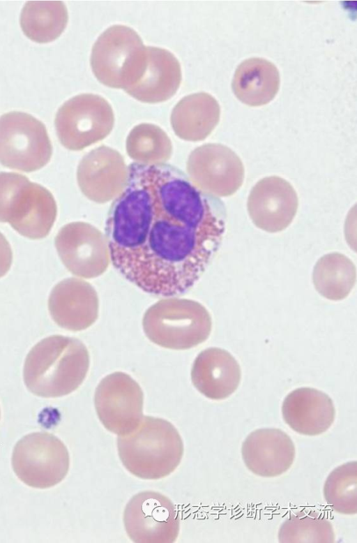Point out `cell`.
<instances>
[{"instance_id":"obj_1","label":"cell","mask_w":357,"mask_h":543,"mask_svg":"<svg viewBox=\"0 0 357 543\" xmlns=\"http://www.w3.org/2000/svg\"><path fill=\"white\" fill-rule=\"evenodd\" d=\"M105 226L113 266L148 293L173 297L192 288L226 229L223 202L165 163H130Z\"/></svg>"},{"instance_id":"obj_2","label":"cell","mask_w":357,"mask_h":543,"mask_svg":"<svg viewBox=\"0 0 357 543\" xmlns=\"http://www.w3.org/2000/svg\"><path fill=\"white\" fill-rule=\"evenodd\" d=\"M89 368V355L75 338L54 335L31 348L25 359L23 377L33 394L55 398L77 389Z\"/></svg>"},{"instance_id":"obj_3","label":"cell","mask_w":357,"mask_h":543,"mask_svg":"<svg viewBox=\"0 0 357 543\" xmlns=\"http://www.w3.org/2000/svg\"><path fill=\"white\" fill-rule=\"evenodd\" d=\"M117 449L124 467L143 479L168 476L178 466L184 447L178 431L169 421L144 416L131 433L117 438Z\"/></svg>"},{"instance_id":"obj_4","label":"cell","mask_w":357,"mask_h":543,"mask_svg":"<svg viewBox=\"0 0 357 543\" xmlns=\"http://www.w3.org/2000/svg\"><path fill=\"white\" fill-rule=\"evenodd\" d=\"M54 196L43 186L20 174L0 172V222H8L31 239L45 237L56 220Z\"/></svg>"},{"instance_id":"obj_5","label":"cell","mask_w":357,"mask_h":543,"mask_svg":"<svg viewBox=\"0 0 357 543\" xmlns=\"http://www.w3.org/2000/svg\"><path fill=\"white\" fill-rule=\"evenodd\" d=\"M211 318L197 302L162 299L145 312L144 332L153 343L169 349L186 350L204 342L211 331Z\"/></svg>"},{"instance_id":"obj_6","label":"cell","mask_w":357,"mask_h":543,"mask_svg":"<svg viewBox=\"0 0 357 543\" xmlns=\"http://www.w3.org/2000/svg\"><path fill=\"white\" fill-rule=\"evenodd\" d=\"M146 46L137 32L124 25L106 29L94 43L91 66L96 78L112 88H128L142 65Z\"/></svg>"},{"instance_id":"obj_7","label":"cell","mask_w":357,"mask_h":543,"mask_svg":"<svg viewBox=\"0 0 357 543\" xmlns=\"http://www.w3.org/2000/svg\"><path fill=\"white\" fill-rule=\"evenodd\" d=\"M52 146L45 125L29 114L10 112L0 117V163L26 172L44 167Z\"/></svg>"},{"instance_id":"obj_8","label":"cell","mask_w":357,"mask_h":543,"mask_svg":"<svg viewBox=\"0 0 357 543\" xmlns=\"http://www.w3.org/2000/svg\"><path fill=\"white\" fill-rule=\"evenodd\" d=\"M12 466L25 484L47 489L61 482L70 466L68 451L56 436L36 432L22 437L15 445Z\"/></svg>"},{"instance_id":"obj_9","label":"cell","mask_w":357,"mask_h":543,"mask_svg":"<svg viewBox=\"0 0 357 543\" xmlns=\"http://www.w3.org/2000/svg\"><path fill=\"white\" fill-rule=\"evenodd\" d=\"M114 123L109 103L92 94H79L66 101L58 110L54 121L60 142L73 151L104 139L112 130Z\"/></svg>"},{"instance_id":"obj_10","label":"cell","mask_w":357,"mask_h":543,"mask_svg":"<svg viewBox=\"0 0 357 543\" xmlns=\"http://www.w3.org/2000/svg\"><path fill=\"white\" fill-rule=\"evenodd\" d=\"M126 533L136 543H172L178 535L180 519L172 501L165 495L144 491L135 495L123 513Z\"/></svg>"},{"instance_id":"obj_11","label":"cell","mask_w":357,"mask_h":543,"mask_svg":"<svg viewBox=\"0 0 357 543\" xmlns=\"http://www.w3.org/2000/svg\"><path fill=\"white\" fill-rule=\"evenodd\" d=\"M143 392L129 375L114 372L96 387L94 405L102 424L118 436L133 431L143 415Z\"/></svg>"},{"instance_id":"obj_12","label":"cell","mask_w":357,"mask_h":543,"mask_svg":"<svg viewBox=\"0 0 357 543\" xmlns=\"http://www.w3.org/2000/svg\"><path fill=\"white\" fill-rule=\"evenodd\" d=\"M188 177L202 191L215 197L234 194L245 177L243 164L230 148L209 143L195 149L187 161Z\"/></svg>"},{"instance_id":"obj_13","label":"cell","mask_w":357,"mask_h":543,"mask_svg":"<svg viewBox=\"0 0 357 543\" xmlns=\"http://www.w3.org/2000/svg\"><path fill=\"white\" fill-rule=\"evenodd\" d=\"M54 244L63 264L78 277L96 278L106 271L111 262L106 237L88 223L65 225Z\"/></svg>"},{"instance_id":"obj_14","label":"cell","mask_w":357,"mask_h":543,"mask_svg":"<svg viewBox=\"0 0 357 543\" xmlns=\"http://www.w3.org/2000/svg\"><path fill=\"white\" fill-rule=\"evenodd\" d=\"M128 169L116 150L102 145L83 156L77 171L82 193L97 203L117 198L126 186Z\"/></svg>"},{"instance_id":"obj_15","label":"cell","mask_w":357,"mask_h":543,"mask_svg":"<svg viewBox=\"0 0 357 543\" xmlns=\"http://www.w3.org/2000/svg\"><path fill=\"white\" fill-rule=\"evenodd\" d=\"M298 200L291 184L278 176L260 179L248 198V211L253 223L271 233L287 228L296 216Z\"/></svg>"},{"instance_id":"obj_16","label":"cell","mask_w":357,"mask_h":543,"mask_svg":"<svg viewBox=\"0 0 357 543\" xmlns=\"http://www.w3.org/2000/svg\"><path fill=\"white\" fill-rule=\"evenodd\" d=\"M241 455L245 466L252 473L273 477L291 468L296 449L285 432L279 429L264 428L248 435L242 443Z\"/></svg>"},{"instance_id":"obj_17","label":"cell","mask_w":357,"mask_h":543,"mask_svg":"<svg viewBox=\"0 0 357 543\" xmlns=\"http://www.w3.org/2000/svg\"><path fill=\"white\" fill-rule=\"evenodd\" d=\"M48 308L59 327L81 331L93 325L98 318V295L89 283L77 278H66L53 288Z\"/></svg>"},{"instance_id":"obj_18","label":"cell","mask_w":357,"mask_h":543,"mask_svg":"<svg viewBox=\"0 0 357 543\" xmlns=\"http://www.w3.org/2000/svg\"><path fill=\"white\" fill-rule=\"evenodd\" d=\"M181 81V66L172 52L156 47H146L140 71L125 91L142 102L159 103L173 96Z\"/></svg>"},{"instance_id":"obj_19","label":"cell","mask_w":357,"mask_h":543,"mask_svg":"<svg viewBox=\"0 0 357 543\" xmlns=\"http://www.w3.org/2000/svg\"><path fill=\"white\" fill-rule=\"evenodd\" d=\"M285 423L295 432L304 436H317L333 424L335 410L332 399L324 392L310 387H301L290 392L282 406Z\"/></svg>"},{"instance_id":"obj_20","label":"cell","mask_w":357,"mask_h":543,"mask_svg":"<svg viewBox=\"0 0 357 543\" xmlns=\"http://www.w3.org/2000/svg\"><path fill=\"white\" fill-rule=\"evenodd\" d=\"M195 388L206 397L222 400L232 394L241 380V369L227 351L210 348L200 352L191 370Z\"/></svg>"},{"instance_id":"obj_21","label":"cell","mask_w":357,"mask_h":543,"mask_svg":"<svg viewBox=\"0 0 357 543\" xmlns=\"http://www.w3.org/2000/svg\"><path fill=\"white\" fill-rule=\"evenodd\" d=\"M220 107L211 95L199 92L183 97L174 107L171 124L175 134L187 141L208 137L220 120Z\"/></svg>"},{"instance_id":"obj_22","label":"cell","mask_w":357,"mask_h":543,"mask_svg":"<svg viewBox=\"0 0 357 543\" xmlns=\"http://www.w3.org/2000/svg\"><path fill=\"white\" fill-rule=\"evenodd\" d=\"M280 75L271 61L258 57L244 60L237 67L231 83L238 100L250 106L267 104L279 89Z\"/></svg>"},{"instance_id":"obj_23","label":"cell","mask_w":357,"mask_h":543,"mask_svg":"<svg viewBox=\"0 0 357 543\" xmlns=\"http://www.w3.org/2000/svg\"><path fill=\"white\" fill-rule=\"evenodd\" d=\"M68 10L61 1H29L20 15L24 34L37 43H49L57 38L68 22Z\"/></svg>"},{"instance_id":"obj_24","label":"cell","mask_w":357,"mask_h":543,"mask_svg":"<svg viewBox=\"0 0 357 543\" xmlns=\"http://www.w3.org/2000/svg\"><path fill=\"white\" fill-rule=\"evenodd\" d=\"M356 269L354 262L346 255L331 253L317 262L312 274L317 291L328 299H344L355 285Z\"/></svg>"},{"instance_id":"obj_25","label":"cell","mask_w":357,"mask_h":543,"mask_svg":"<svg viewBox=\"0 0 357 543\" xmlns=\"http://www.w3.org/2000/svg\"><path fill=\"white\" fill-rule=\"evenodd\" d=\"M128 155L136 163L146 165L165 163L172 153L167 133L152 124H140L129 133L126 140Z\"/></svg>"},{"instance_id":"obj_26","label":"cell","mask_w":357,"mask_h":543,"mask_svg":"<svg viewBox=\"0 0 357 543\" xmlns=\"http://www.w3.org/2000/svg\"><path fill=\"white\" fill-rule=\"evenodd\" d=\"M281 543H333L335 536L331 523L321 514L303 509L291 514L280 526Z\"/></svg>"},{"instance_id":"obj_27","label":"cell","mask_w":357,"mask_h":543,"mask_svg":"<svg viewBox=\"0 0 357 543\" xmlns=\"http://www.w3.org/2000/svg\"><path fill=\"white\" fill-rule=\"evenodd\" d=\"M327 504L342 514L357 513V462L349 461L333 469L324 486Z\"/></svg>"},{"instance_id":"obj_28","label":"cell","mask_w":357,"mask_h":543,"mask_svg":"<svg viewBox=\"0 0 357 543\" xmlns=\"http://www.w3.org/2000/svg\"><path fill=\"white\" fill-rule=\"evenodd\" d=\"M13 260V253L10 244L0 232V278L10 269Z\"/></svg>"}]
</instances>
